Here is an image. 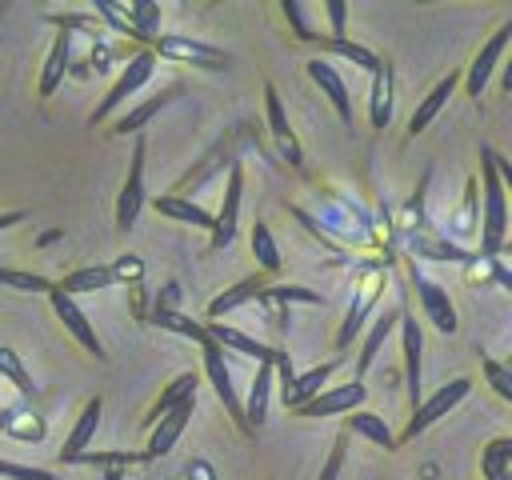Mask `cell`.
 Wrapping results in <instances>:
<instances>
[{
    "mask_svg": "<svg viewBox=\"0 0 512 480\" xmlns=\"http://www.w3.org/2000/svg\"><path fill=\"white\" fill-rule=\"evenodd\" d=\"M504 228H508V212H504V180H500V164L496 152H484V256H496L504 248Z\"/></svg>",
    "mask_w": 512,
    "mask_h": 480,
    "instance_id": "6da1fadb",
    "label": "cell"
},
{
    "mask_svg": "<svg viewBox=\"0 0 512 480\" xmlns=\"http://www.w3.org/2000/svg\"><path fill=\"white\" fill-rule=\"evenodd\" d=\"M472 392V380L468 376H456V380H448V384H440L432 396H424L416 408H412V420H408V428H404V436H396V444L400 440H416L424 428H432L440 416H448L464 396Z\"/></svg>",
    "mask_w": 512,
    "mask_h": 480,
    "instance_id": "7a4b0ae2",
    "label": "cell"
},
{
    "mask_svg": "<svg viewBox=\"0 0 512 480\" xmlns=\"http://www.w3.org/2000/svg\"><path fill=\"white\" fill-rule=\"evenodd\" d=\"M152 68H156V60H152V52H136L128 64H124V72L116 76V84L108 88V96L96 104V112H92V124H104L136 88H144L148 80H152Z\"/></svg>",
    "mask_w": 512,
    "mask_h": 480,
    "instance_id": "3957f363",
    "label": "cell"
},
{
    "mask_svg": "<svg viewBox=\"0 0 512 480\" xmlns=\"http://www.w3.org/2000/svg\"><path fill=\"white\" fill-rule=\"evenodd\" d=\"M144 156H148V148H144V140H136L132 160H128V180H124L120 200H116V228L120 232H128L144 208Z\"/></svg>",
    "mask_w": 512,
    "mask_h": 480,
    "instance_id": "277c9868",
    "label": "cell"
},
{
    "mask_svg": "<svg viewBox=\"0 0 512 480\" xmlns=\"http://www.w3.org/2000/svg\"><path fill=\"white\" fill-rule=\"evenodd\" d=\"M152 52H160L168 60H180V64H196V68H224L228 64V56L216 44L188 40V36H156L152 40Z\"/></svg>",
    "mask_w": 512,
    "mask_h": 480,
    "instance_id": "5b68a950",
    "label": "cell"
},
{
    "mask_svg": "<svg viewBox=\"0 0 512 480\" xmlns=\"http://www.w3.org/2000/svg\"><path fill=\"white\" fill-rule=\"evenodd\" d=\"M364 396H368V388H364L360 380L336 384V388H324V392H316L312 400H304V404L296 408V416H340V412H356V408L364 404Z\"/></svg>",
    "mask_w": 512,
    "mask_h": 480,
    "instance_id": "8992f818",
    "label": "cell"
},
{
    "mask_svg": "<svg viewBox=\"0 0 512 480\" xmlns=\"http://www.w3.org/2000/svg\"><path fill=\"white\" fill-rule=\"evenodd\" d=\"M240 192H244V172H240V164H232V168H228V184H224V204H220V216H212V248H228V244L236 240Z\"/></svg>",
    "mask_w": 512,
    "mask_h": 480,
    "instance_id": "52a82bcc",
    "label": "cell"
},
{
    "mask_svg": "<svg viewBox=\"0 0 512 480\" xmlns=\"http://www.w3.org/2000/svg\"><path fill=\"white\" fill-rule=\"evenodd\" d=\"M416 296H420L424 320H428L436 332L452 336V332L460 328V320H456V304L448 300V288H440L436 280H424V276H416Z\"/></svg>",
    "mask_w": 512,
    "mask_h": 480,
    "instance_id": "ba28073f",
    "label": "cell"
},
{
    "mask_svg": "<svg viewBox=\"0 0 512 480\" xmlns=\"http://www.w3.org/2000/svg\"><path fill=\"white\" fill-rule=\"evenodd\" d=\"M200 352H204L208 384L216 388L220 404L228 408V416H236V420L244 424V404H240V396H236V388H232V372H228V364H224V348H216V344H212V336H208V340L200 344Z\"/></svg>",
    "mask_w": 512,
    "mask_h": 480,
    "instance_id": "9c48e42d",
    "label": "cell"
},
{
    "mask_svg": "<svg viewBox=\"0 0 512 480\" xmlns=\"http://www.w3.org/2000/svg\"><path fill=\"white\" fill-rule=\"evenodd\" d=\"M48 300H52V308H56V316H60V324L96 356V360H104V344H100V336H96V328L88 324V316L80 312V304L72 300V296H64L56 284H52V292H48Z\"/></svg>",
    "mask_w": 512,
    "mask_h": 480,
    "instance_id": "30bf717a",
    "label": "cell"
},
{
    "mask_svg": "<svg viewBox=\"0 0 512 480\" xmlns=\"http://www.w3.org/2000/svg\"><path fill=\"white\" fill-rule=\"evenodd\" d=\"M400 344H404V384H408V404L416 408L424 400V380H420V352H424V336L420 324L412 316H400Z\"/></svg>",
    "mask_w": 512,
    "mask_h": 480,
    "instance_id": "8fae6325",
    "label": "cell"
},
{
    "mask_svg": "<svg viewBox=\"0 0 512 480\" xmlns=\"http://www.w3.org/2000/svg\"><path fill=\"white\" fill-rule=\"evenodd\" d=\"M192 408H196V400H188V404H180V408L164 412V416L152 424V436H148L144 460H156V456H164V452H172V448H176V440L184 436V428H188V420H192Z\"/></svg>",
    "mask_w": 512,
    "mask_h": 480,
    "instance_id": "7c38bea8",
    "label": "cell"
},
{
    "mask_svg": "<svg viewBox=\"0 0 512 480\" xmlns=\"http://www.w3.org/2000/svg\"><path fill=\"white\" fill-rule=\"evenodd\" d=\"M508 40H512V24L496 28L492 40L476 52V60L468 64V96H480L484 92V84H488V76H492V68H496V60H500V52H504Z\"/></svg>",
    "mask_w": 512,
    "mask_h": 480,
    "instance_id": "4fadbf2b",
    "label": "cell"
},
{
    "mask_svg": "<svg viewBox=\"0 0 512 480\" xmlns=\"http://www.w3.org/2000/svg\"><path fill=\"white\" fill-rule=\"evenodd\" d=\"M308 68V76H312V84L328 96V104L336 108V116L344 120V124H352V100H348V88H344V80H340V72L332 68V64H324V60H308L304 64Z\"/></svg>",
    "mask_w": 512,
    "mask_h": 480,
    "instance_id": "5bb4252c",
    "label": "cell"
},
{
    "mask_svg": "<svg viewBox=\"0 0 512 480\" xmlns=\"http://www.w3.org/2000/svg\"><path fill=\"white\" fill-rule=\"evenodd\" d=\"M208 336H212L216 348H232V352L252 356V360H260V364H272L276 352H280V348H268V344H260V340H252V336H244L240 328H228V324H220V320L208 324Z\"/></svg>",
    "mask_w": 512,
    "mask_h": 480,
    "instance_id": "9a60e30c",
    "label": "cell"
},
{
    "mask_svg": "<svg viewBox=\"0 0 512 480\" xmlns=\"http://www.w3.org/2000/svg\"><path fill=\"white\" fill-rule=\"evenodd\" d=\"M264 112H268V128H272V136H276L280 152L288 156V164H300V144H296V136H292L288 112H284V104H280V96H276V88H272V84H264Z\"/></svg>",
    "mask_w": 512,
    "mask_h": 480,
    "instance_id": "2e32d148",
    "label": "cell"
},
{
    "mask_svg": "<svg viewBox=\"0 0 512 480\" xmlns=\"http://www.w3.org/2000/svg\"><path fill=\"white\" fill-rule=\"evenodd\" d=\"M336 372V360H328V364H316V368H308L304 376H292V384L288 388H280V396H284V404L296 412L304 400H312L316 392H324V384H328V376Z\"/></svg>",
    "mask_w": 512,
    "mask_h": 480,
    "instance_id": "e0dca14e",
    "label": "cell"
},
{
    "mask_svg": "<svg viewBox=\"0 0 512 480\" xmlns=\"http://www.w3.org/2000/svg\"><path fill=\"white\" fill-rule=\"evenodd\" d=\"M100 396H92L88 404H84V412H80V420H76V428L68 432V440H64V448H60V460L64 464H72L80 452H88V440L96 436V424H100Z\"/></svg>",
    "mask_w": 512,
    "mask_h": 480,
    "instance_id": "ac0fdd59",
    "label": "cell"
},
{
    "mask_svg": "<svg viewBox=\"0 0 512 480\" xmlns=\"http://www.w3.org/2000/svg\"><path fill=\"white\" fill-rule=\"evenodd\" d=\"M456 80H460V76H456V72H448V76H444V80H436V88L416 104V112H412V120H408V132H412V136H416V132H424V128L440 116V108H444V104H448V96L456 92Z\"/></svg>",
    "mask_w": 512,
    "mask_h": 480,
    "instance_id": "d6986e66",
    "label": "cell"
},
{
    "mask_svg": "<svg viewBox=\"0 0 512 480\" xmlns=\"http://www.w3.org/2000/svg\"><path fill=\"white\" fill-rule=\"evenodd\" d=\"M68 48H72V32H56V40H52V48H48V56H44V72H40V96H52L56 92V84L64 80V72H68Z\"/></svg>",
    "mask_w": 512,
    "mask_h": 480,
    "instance_id": "ffe728a7",
    "label": "cell"
},
{
    "mask_svg": "<svg viewBox=\"0 0 512 480\" xmlns=\"http://www.w3.org/2000/svg\"><path fill=\"white\" fill-rule=\"evenodd\" d=\"M116 284V276H112V268L108 264H88V268H76V272H68L56 288L64 292V296H80V292H100V288H112Z\"/></svg>",
    "mask_w": 512,
    "mask_h": 480,
    "instance_id": "44dd1931",
    "label": "cell"
},
{
    "mask_svg": "<svg viewBox=\"0 0 512 480\" xmlns=\"http://www.w3.org/2000/svg\"><path fill=\"white\" fill-rule=\"evenodd\" d=\"M272 384H276V376H272V364H260L256 368V380H252V392H248V404H244V428H260L264 424V416H268V396H272Z\"/></svg>",
    "mask_w": 512,
    "mask_h": 480,
    "instance_id": "7402d4cb",
    "label": "cell"
},
{
    "mask_svg": "<svg viewBox=\"0 0 512 480\" xmlns=\"http://www.w3.org/2000/svg\"><path fill=\"white\" fill-rule=\"evenodd\" d=\"M348 428H352L356 436H364V440L380 444L384 452H396V436H392V428L384 424V416H376V412H364V408H356V412H348Z\"/></svg>",
    "mask_w": 512,
    "mask_h": 480,
    "instance_id": "603a6c76",
    "label": "cell"
},
{
    "mask_svg": "<svg viewBox=\"0 0 512 480\" xmlns=\"http://www.w3.org/2000/svg\"><path fill=\"white\" fill-rule=\"evenodd\" d=\"M156 212H160V216H172V220H180V224H192V228L212 232V212H204V208L192 204V200H180V196H156Z\"/></svg>",
    "mask_w": 512,
    "mask_h": 480,
    "instance_id": "cb8c5ba5",
    "label": "cell"
},
{
    "mask_svg": "<svg viewBox=\"0 0 512 480\" xmlns=\"http://www.w3.org/2000/svg\"><path fill=\"white\" fill-rule=\"evenodd\" d=\"M264 280H240V284H232V288H224L212 304H208V316H224V312H232V308H240V304H248V300H260L264 296Z\"/></svg>",
    "mask_w": 512,
    "mask_h": 480,
    "instance_id": "d4e9b609",
    "label": "cell"
},
{
    "mask_svg": "<svg viewBox=\"0 0 512 480\" xmlns=\"http://www.w3.org/2000/svg\"><path fill=\"white\" fill-rule=\"evenodd\" d=\"M396 320H400V312H384V316L372 320V332H368V340H364V348H360V360H356V380H360V384H364V372L372 368V360H376V352H380V344L388 340V332H392Z\"/></svg>",
    "mask_w": 512,
    "mask_h": 480,
    "instance_id": "484cf974",
    "label": "cell"
},
{
    "mask_svg": "<svg viewBox=\"0 0 512 480\" xmlns=\"http://www.w3.org/2000/svg\"><path fill=\"white\" fill-rule=\"evenodd\" d=\"M188 400H196V376L192 372H180L168 388H164V396L152 404V416H148V424H156L164 412H172V408H180V404H188Z\"/></svg>",
    "mask_w": 512,
    "mask_h": 480,
    "instance_id": "4316f807",
    "label": "cell"
},
{
    "mask_svg": "<svg viewBox=\"0 0 512 480\" xmlns=\"http://www.w3.org/2000/svg\"><path fill=\"white\" fill-rule=\"evenodd\" d=\"M176 92H180V88L172 84V88H164V92H160L156 100H148V104H140V108L124 112V116L116 120V132H120V136H128V132H140V128H144V124H148V120H152V116H156L160 108H168V104L176 100Z\"/></svg>",
    "mask_w": 512,
    "mask_h": 480,
    "instance_id": "83f0119b",
    "label": "cell"
},
{
    "mask_svg": "<svg viewBox=\"0 0 512 480\" xmlns=\"http://www.w3.org/2000/svg\"><path fill=\"white\" fill-rule=\"evenodd\" d=\"M480 468H484V480H512V440L508 436H496L484 448Z\"/></svg>",
    "mask_w": 512,
    "mask_h": 480,
    "instance_id": "f1b7e54d",
    "label": "cell"
},
{
    "mask_svg": "<svg viewBox=\"0 0 512 480\" xmlns=\"http://www.w3.org/2000/svg\"><path fill=\"white\" fill-rule=\"evenodd\" d=\"M392 120V68L380 64L372 72V124L384 128Z\"/></svg>",
    "mask_w": 512,
    "mask_h": 480,
    "instance_id": "f546056e",
    "label": "cell"
},
{
    "mask_svg": "<svg viewBox=\"0 0 512 480\" xmlns=\"http://www.w3.org/2000/svg\"><path fill=\"white\" fill-rule=\"evenodd\" d=\"M252 256H256V264L264 272H276L280 268V248H276V240H272V232H268L264 220L252 224Z\"/></svg>",
    "mask_w": 512,
    "mask_h": 480,
    "instance_id": "4dcf8cb0",
    "label": "cell"
},
{
    "mask_svg": "<svg viewBox=\"0 0 512 480\" xmlns=\"http://www.w3.org/2000/svg\"><path fill=\"white\" fill-rule=\"evenodd\" d=\"M72 464H96L104 472H120V468L144 464V452H128V448H120V452H80Z\"/></svg>",
    "mask_w": 512,
    "mask_h": 480,
    "instance_id": "1f68e13d",
    "label": "cell"
},
{
    "mask_svg": "<svg viewBox=\"0 0 512 480\" xmlns=\"http://www.w3.org/2000/svg\"><path fill=\"white\" fill-rule=\"evenodd\" d=\"M0 376H4L8 384H16V392L36 396V384H32L28 368H24V364H20V356H16L12 348H4V344H0Z\"/></svg>",
    "mask_w": 512,
    "mask_h": 480,
    "instance_id": "d6a6232c",
    "label": "cell"
},
{
    "mask_svg": "<svg viewBox=\"0 0 512 480\" xmlns=\"http://www.w3.org/2000/svg\"><path fill=\"white\" fill-rule=\"evenodd\" d=\"M324 44H328V48H332V52H340V56H344V60H352V64H356V68H364V72H368V76H372V72H376V68H380V64H384V60H380V56H376V52H368V48H364V44H352V40H324Z\"/></svg>",
    "mask_w": 512,
    "mask_h": 480,
    "instance_id": "836d02e7",
    "label": "cell"
},
{
    "mask_svg": "<svg viewBox=\"0 0 512 480\" xmlns=\"http://www.w3.org/2000/svg\"><path fill=\"white\" fill-rule=\"evenodd\" d=\"M0 284L4 288H16V292H52V280L48 276L20 272V268H0Z\"/></svg>",
    "mask_w": 512,
    "mask_h": 480,
    "instance_id": "e575fe53",
    "label": "cell"
},
{
    "mask_svg": "<svg viewBox=\"0 0 512 480\" xmlns=\"http://www.w3.org/2000/svg\"><path fill=\"white\" fill-rule=\"evenodd\" d=\"M156 324H160V328H168V332L192 336L196 344H204V340H208V328H204V324H192V320H188V316H180V312H164V308H156Z\"/></svg>",
    "mask_w": 512,
    "mask_h": 480,
    "instance_id": "d590c367",
    "label": "cell"
},
{
    "mask_svg": "<svg viewBox=\"0 0 512 480\" xmlns=\"http://www.w3.org/2000/svg\"><path fill=\"white\" fill-rule=\"evenodd\" d=\"M128 20H132V32L144 40V36H152L160 28V8L156 4H132L128 8Z\"/></svg>",
    "mask_w": 512,
    "mask_h": 480,
    "instance_id": "8d00e7d4",
    "label": "cell"
},
{
    "mask_svg": "<svg viewBox=\"0 0 512 480\" xmlns=\"http://www.w3.org/2000/svg\"><path fill=\"white\" fill-rule=\"evenodd\" d=\"M264 300H276V304H288V300H300V304H320V292L300 288V284H276V288H264Z\"/></svg>",
    "mask_w": 512,
    "mask_h": 480,
    "instance_id": "74e56055",
    "label": "cell"
},
{
    "mask_svg": "<svg viewBox=\"0 0 512 480\" xmlns=\"http://www.w3.org/2000/svg\"><path fill=\"white\" fill-rule=\"evenodd\" d=\"M480 368H484V376H488L492 392H496V396H504V400H512V372H508L500 360H492V356H484V360H480Z\"/></svg>",
    "mask_w": 512,
    "mask_h": 480,
    "instance_id": "f35d334b",
    "label": "cell"
},
{
    "mask_svg": "<svg viewBox=\"0 0 512 480\" xmlns=\"http://www.w3.org/2000/svg\"><path fill=\"white\" fill-rule=\"evenodd\" d=\"M8 432H16L20 440H40V436H44V420H36V416H28V412H16V408H12Z\"/></svg>",
    "mask_w": 512,
    "mask_h": 480,
    "instance_id": "ab89813d",
    "label": "cell"
},
{
    "mask_svg": "<svg viewBox=\"0 0 512 480\" xmlns=\"http://www.w3.org/2000/svg\"><path fill=\"white\" fill-rule=\"evenodd\" d=\"M0 476L8 480H56L48 468H32V464H16V460H0Z\"/></svg>",
    "mask_w": 512,
    "mask_h": 480,
    "instance_id": "60d3db41",
    "label": "cell"
},
{
    "mask_svg": "<svg viewBox=\"0 0 512 480\" xmlns=\"http://www.w3.org/2000/svg\"><path fill=\"white\" fill-rule=\"evenodd\" d=\"M96 12H100L108 24H116V32L136 36V32H132V20H128V8H116V4H108V0H96Z\"/></svg>",
    "mask_w": 512,
    "mask_h": 480,
    "instance_id": "b9f144b4",
    "label": "cell"
},
{
    "mask_svg": "<svg viewBox=\"0 0 512 480\" xmlns=\"http://www.w3.org/2000/svg\"><path fill=\"white\" fill-rule=\"evenodd\" d=\"M340 468H344V440H336V444H332V452H328V460H324V468H320V476H316V480H336V476H340Z\"/></svg>",
    "mask_w": 512,
    "mask_h": 480,
    "instance_id": "7bdbcfd3",
    "label": "cell"
},
{
    "mask_svg": "<svg viewBox=\"0 0 512 480\" xmlns=\"http://www.w3.org/2000/svg\"><path fill=\"white\" fill-rule=\"evenodd\" d=\"M140 272H144V264H140L136 256H120V260L112 264V276H116V284H120V280H140Z\"/></svg>",
    "mask_w": 512,
    "mask_h": 480,
    "instance_id": "ee69618b",
    "label": "cell"
},
{
    "mask_svg": "<svg viewBox=\"0 0 512 480\" xmlns=\"http://www.w3.org/2000/svg\"><path fill=\"white\" fill-rule=\"evenodd\" d=\"M284 16L296 24V36H300V40H316V32L304 24V12H300V4H296V0H284Z\"/></svg>",
    "mask_w": 512,
    "mask_h": 480,
    "instance_id": "f6af8a7d",
    "label": "cell"
},
{
    "mask_svg": "<svg viewBox=\"0 0 512 480\" xmlns=\"http://www.w3.org/2000/svg\"><path fill=\"white\" fill-rule=\"evenodd\" d=\"M324 12H328V20H332V36H328V40H344V4H340V0H328Z\"/></svg>",
    "mask_w": 512,
    "mask_h": 480,
    "instance_id": "bcb514c9",
    "label": "cell"
},
{
    "mask_svg": "<svg viewBox=\"0 0 512 480\" xmlns=\"http://www.w3.org/2000/svg\"><path fill=\"white\" fill-rule=\"evenodd\" d=\"M356 332H360V308H352V312H348V320H344V328L336 332V344H340V348H348Z\"/></svg>",
    "mask_w": 512,
    "mask_h": 480,
    "instance_id": "7dc6e473",
    "label": "cell"
},
{
    "mask_svg": "<svg viewBox=\"0 0 512 480\" xmlns=\"http://www.w3.org/2000/svg\"><path fill=\"white\" fill-rule=\"evenodd\" d=\"M20 220H24V212H0V232L12 228V224H20Z\"/></svg>",
    "mask_w": 512,
    "mask_h": 480,
    "instance_id": "c3c4849f",
    "label": "cell"
},
{
    "mask_svg": "<svg viewBox=\"0 0 512 480\" xmlns=\"http://www.w3.org/2000/svg\"><path fill=\"white\" fill-rule=\"evenodd\" d=\"M8 420H12V408H0V432H8Z\"/></svg>",
    "mask_w": 512,
    "mask_h": 480,
    "instance_id": "681fc988",
    "label": "cell"
},
{
    "mask_svg": "<svg viewBox=\"0 0 512 480\" xmlns=\"http://www.w3.org/2000/svg\"><path fill=\"white\" fill-rule=\"evenodd\" d=\"M100 480H124V472H104Z\"/></svg>",
    "mask_w": 512,
    "mask_h": 480,
    "instance_id": "f907efd6",
    "label": "cell"
}]
</instances>
